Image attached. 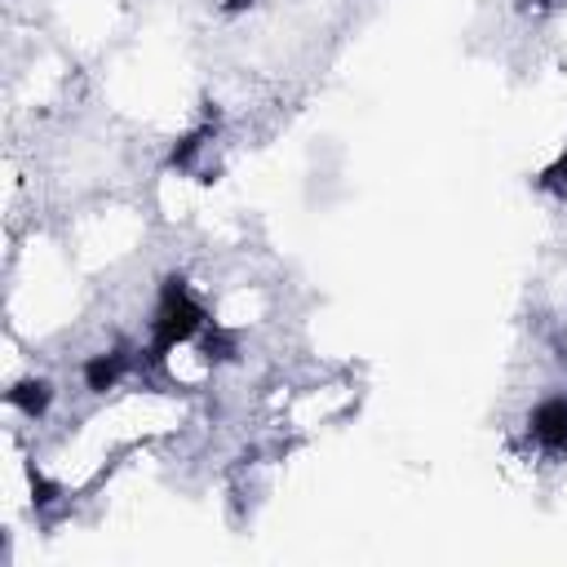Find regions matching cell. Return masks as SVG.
<instances>
[{
  "mask_svg": "<svg viewBox=\"0 0 567 567\" xmlns=\"http://www.w3.org/2000/svg\"><path fill=\"white\" fill-rule=\"evenodd\" d=\"M540 190H549V195H567V146H563V155L540 173Z\"/></svg>",
  "mask_w": 567,
  "mask_h": 567,
  "instance_id": "cell-5",
  "label": "cell"
},
{
  "mask_svg": "<svg viewBox=\"0 0 567 567\" xmlns=\"http://www.w3.org/2000/svg\"><path fill=\"white\" fill-rule=\"evenodd\" d=\"M527 430H532V439H536L540 452L563 456V452H567V394L540 399V403L532 408V416H527Z\"/></svg>",
  "mask_w": 567,
  "mask_h": 567,
  "instance_id": "cell-2",
  "label": "cell"
},
{
  "mask_svg": "<svg viewBox=\"0 0 567 567\" xmlns=\"http://www.w3.org/2000/svg\"><path fill=\"white\" fill-rule=\"evenodd\" d=\"M128 363H133V354L124 350V346H111V350H102V354H89L84 359V390H93V394H106V390H115L120 385V377L128 372Z\"/></svg>",
  "mask_w": 567,
  "mask_h": 567,
  "instance_id": "cell-3",
  "label": "cell"
},
{
  "mask_svg": "<svg viewBox=\"0 0 567 567\" xmlns=\"http://www.w3.org/2000/svg\"><path fill=\"white\" fill-rule=\"evenodd\" d=\"M9 403L22 412V416H44L49 412V403H53V385L44 381V377H27V381H18L13 390H9Z\"/></svg>",
  "mask_w": 567,
  "mask_h": 567,
  "instance_id": "cell-4",
  "label": "cell"
},
{
  "mask_svg": "<svg viewBox=\"0 0 567 567\" xmlns=\"http://www.w3.org/2000/svg\"><path fill=\"white\" fill-rule=\"evenodd\" d=\"M204 306L190 297L186 279H164L159 288V306H155V319H151V354H168L177 346H186L195 332H204Z\"/></svg>",
  "mask_w": 567,
  "mask_h": 567,
  "instance_id": "cell-1",
  "label": "cell"
},
{
  "mask_svg": "<svg viewBox=\"0 0 567 567\" xmlns=\"http://www.w3.org/2000/svg\"><path fill=\"white\" fill-rule=\"evenodd\" d=\"M252 0H226V13H239V9H248Z\"/></svg>",
  "mask_w": 567,
  "mask_h": 567,
  "instance_id": "cell-6",
  "label": "cell"
}]
</instances>
